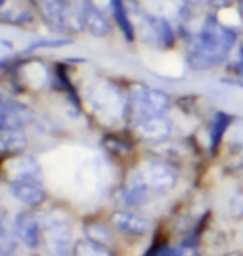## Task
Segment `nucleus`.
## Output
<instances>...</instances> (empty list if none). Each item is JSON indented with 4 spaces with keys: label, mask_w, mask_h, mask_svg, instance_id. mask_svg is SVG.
<instances>
[{
    "label": "nucleus",
    "mask_w": 243,
    "mask_h": 256,
    "mask_svg": "<svg viewBox=\"0 0 243 256\" xmlns=\"http://www.w3.org/2000/svg\"><path fill=\"white\" fill-rule=\"evenodd\" d=\"M42 18L59 32H75L84 27L82 10L74 8L69 0H35Z\"/></svg>",
    "instance_id": "f03ea898"
},
{
    "label": "nucleus",
    "mask_w": 243,
    "mask_h": 256,
    "mask_svg": "<svg viewBox=\"0 0 243 256\" xmlns=\"http://www.w3.org/2000/svg\"><path fill=\"white\" fill-rule=\"evenodd\" d=\"M14 232L27 244L29 248H37L40 243V230H39V222L34 216H30L27 213L17 214V218L14 220Z\"/></svg>",
    "instance_id": "1a4fd4ad"
},
{
    "label": "nucleus",
    "mask_w": 243,
    "mask_h": 256,
    "mask_svg": "<svg viewBox=\"0 0 243 256\" xmlns=\"http://www.w3.org/2000/svg\"><path fill=\"white\" fill-rule=\"evenodd\" d=\"M235 70H236V75L243 76V48L240 50V58H238V64L235 66Z\"/></svg>",
    "instance_id": "aec40b11"
},
{
    "label": "nucleus",
    "mask_w": 243,
    "mask_h": 256,
    "mask_svg": "<svg viewBox=\"0 0 243 256\" xmlns=\"http://www.w3.org/2000/svg\"><path fill=\"white\" fill-rule=\"evenodd\" d=\"M80 10H82V18H84V27L90 34L97 35V37H103V35L110 32V25H108L107 17L90 0H85Z\"/></svg>",
    "instance_id": "f8f14e48"
},
{
    "label": "nucleus",
    "mask_w": 243,
    "mask_h": 256,
    "mask_svg": "<svg viewBox=\"0 0 243 256\" xmlns=\"http://www.w3.org/2000/svg\"><path fill=\"white\" fill-rule=\"evenodd\" d=\"M231 115L228 114H223V112H220V114H216L213 116V122H211V130H210V150L215 152L218 145L221 143V138L228 130V126L231 124Z\"/></svg>",
    "instance_id": "4468645a"
},
{
    "label": "nucleus",
    "mask_w": 243,
    "mask_h": 256,
    "mask_svg": "<svg viewBox=\"0 0 243 256\" xmlns=\"http://www.w3.org/2000/svg\"><path fill=\"white\" fill-rule=\"evenodd\" d=\"M137 173L145 183L150 193L163 194L168 193L175 186L177 176H175L173 168L163 162L150 160L142 168H138Z\"/></svg>",
    "instance_id": "39448f33"
},
{
    "label": "nucleus",
    "mask_w": 243,
    "mask_h": 256,
    "mask_svg": "<svg viewBox=\"0 0 243 256\" xmlns=\"http://www.w3.org/2000/svg\"><path fill=\"white\" fill-rule=\"evenodd\" d=\"M0 146H2V152L7 155H17V153H22L27 146V140H25V135L22 130H2V135H0Z\"/></svg>",
    "instance_id": "ddd939ff"
},
{
    "label": "nucleus",
    "mask_w": 243,
    "mask_h": 256,
    "mask_svg": "<svg viewBox=\"0 0 243 256\" xmlns=\"http://www.w3.org/2000/svg\"><path fill=\"white\" fill-rule=\"evenodd\" d=\"M10 193L14 198L22 202L27 206H39L45 202V193L37 183L30 182H10Z\"/></svg>",
    "instance_id": "9b49d317"
},
{
    "label": "nucleus",
    "mask_w": 243,
    "mask_h": 256,
    "mask_svg": "<svg viewBox=\"0 0 243 256\" xmlns=\"http://www.w3.org/2000/svg\"><path fill=\"white\" fill-rule=\"evenodd\" d=\"M72 232L69 222L52 213L44 223V248L49 256H67Z\"/></svg>",
    "instance_id": "20e7f679"
},
{
    "label": "nucleus",
    "mask_w": 243,
    "mask_h": 256,
    "mask_svg": "<svg viewBox=\"0 0 243 256\" xmlns=\"http://www.w3.org/2000/svg\"><path fill=\"white\" fill-rule=\"evenodd\" d=\"M22 66L25 68L24 84L29 86H34V88H42L49 78L47 68H45L42 64H29Z\"/></svg>",
    "instance_id": "dca6fc26"
},
{
    "label": "nucleus",
    "mask_w": 243,
    "mask_h": 256,
    "mask_svg": "<svg viewBox=\"0 0 243 256\" xmlns=\"http://www.w3.org/2000/svg\"><path fill=\"white\" fill-rule=\"evenodd\" d=\"M112 8H113V17H115L122 34L125 35L127 40H133L135 30H133V25L130 22V18H128L127 8H125V5H123V2L122 0H112Z\"/></svg>",
    "instance_id": "2eb2a0df"
},
{
    "label": "nucleus",
    "mask_w": 243,
    "mask_h": 256,
    "mask_svg": "<svg viewBox=\"0 0 243 256\" xmlns=\"http://www.w3.org/2000/svg\"><path fill=\"white\" fill-rule=\"evenodd\" d=\"M133 110V120L135 124L142 120H147L150 116L163 115L170 108V98L167 94L148 86H137L132 92L130 100Z\"/></svg>",
    "instance_id": "7ed1b4c3"
},
{
    "label": "nucleus",
    "mask_w": 243,
    "mask_h": 256,
    "mask_svg": "<svg viewBox=\"0 0 243 256\" xmlns=\"http://www.w3.org/2000/svg\"><path fill=\"white\" fill-rule=\"evenodd\" d=\"M87 234L92 238V242L102 244V246H107L112 242L110 234H108V232L102 224H90V226H87Z\"/></svg>",
    "instance_id": "a211bd4d"
},
{
    "label": "nucleus",
    "mask_w": 243,
    "mask_h": 256,
    "mask_svg": "<svg viewBox=\"0 0 243 256\" xmlns=\"http://www.w3.org/2000/svg\"><path fill=\"white\" fill-rule=\"evenodd\" d=\"M10 175H12V182H30L40 185V165L37 160L32 156H20L17 160H14L12 168H9Z\"/></svg>",
    "instance_id": "9d476101"
},
{
    "label": "nucleus",
    "mask_w": 243,
    "mask_h": 256,
    "mask_svg": "<svg viewBox=\"0 0 243 256\" xmlns=\"http://www.w3.org/2000/svg\"><path fill=\"white\" fill-rule=\"evenodd\" d=\"M238 2H240V7L243 8V0H238Z\"/></svg>",
    "instance_id": "5701e85b"
},
{
    "label": "nucleus",
    "mask_w": 243,
    "mask_h": 256,
    "mask_svg": "<svg viewBox=\"0 0 243 256\" xmlns=\"http://www.w3.org/2000/svg\"><path fill=\"white\" fill-rule=\"evenodd\" d=\"M236 42V34L221 25L218 20L208 17L200 34L190 44L188 58L195 68H211L226 58Z\"/></svg>",
    "instance_id": "f257e3e1"
},
{
    "label": "nucleus",
    "mask_w": 243,
    "mask_h": 256,
    "mask_svg": "<svg viewBox=\"0 0 243 256\" xmlns=\"http://www.w3.org/2000/svg\"><path fill=\"white\" fill-rule=\"evenodd\" d=\"M208 2L213 5V7L220 8V7H225V5L228 4V0H208Z\"/></svg>",
    "instance_id": "412c9836"
},
{
    "label": "nucleus",
    "mask_w": 243,
    "mask_h": 256,
    "mask_svg": "<svg viewBox=\"0 0 243 256\" xmlns=\"http://www.w3.org/2000/svg\"><path fill=\"white\" fill-rule=\"evenodd\" d=\"M112 222L120 232L127 234H133V236H143V234H147L150 232L148 220L135 213L115 212L112 216Z\"/></svg>",
    "instance_id": "6e6552de"
},
{
    "label": "nucleus",
    "mask_w": 243,
    "mask_h": 256,
    "mask_svg": "<svg viewBox=\"0 0 243 256\" xmlns=\"http://www.w3.org/2000/svg\"><path fill=\"white\" fill-rule=\"evenodd\" d=\"M74 256H112L107 246H102L92 240H80L74 246Z\"/></svg>",
    "instance_id": "f3484780"
},
{
    "label": "nucleus",
    "mask_w": 243,
    "mask_h": 256,
    "mask_svg": "<svg viewBox=\"0 0 243 256\" xmlns=\"http://www.w3.org/2000/svg\"><path fill=\"white\" fill-rule=\"evenodd\" d=\"M34 120V112L14 100H4L0 108V126L2 130H20Z\"/></svg>",
    "instance_id": "423d86ee"
},
{
    "label": "nucleus",
    "mask_w": 243,
    "mask_h": 256,
    "mask_svg": "<svg viewBox=\"0 0 243 256\" xmlns=\"http://www.w3.org/2000/svg\"><path fill=\"white\" fill-rule=\"evenodd\" d=\"M137 133L145 142H163L172 133V124L163 115L150 116L147 120H142L135 124Z\"/></svg>",
    "instance_id": "0eeeda50"
},
{
    "label": "nucleus",
    "mask_w": 243,
    "mask_h": 256,
    "mask_svg": "<svg viewBox=\"0 0 243 256\" xmlns=\"http://www.w3.org/2000/svg\"><path fill=\"white\" fill-rule=\"evenodd\" d=\"M226 84H233V85H238V86H243V80H225Z\"/></svg>",
    "instance_id": "4be33fe9"
},
{
    "label": "nucleus",
    "mask_w": 243,
    "mask_h": 256,
    "mask_svg": "<svg viewBox=\"0 0 243 256\" xmlns=\"http://www.w3.org/2000/svg\"><path fill=\"white\" fill-rule=\"evenodd\" d=\"M105 146L110 152L117 153V155H128L130 153V145L127 142H123L122 138L118 136H107L105 138Z\"/></svg>",
    "instance_id": "6ab92c4d"
}]
</instances>
